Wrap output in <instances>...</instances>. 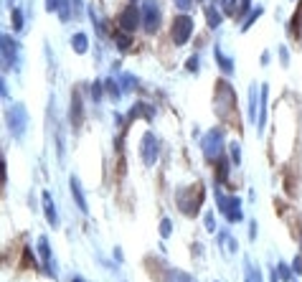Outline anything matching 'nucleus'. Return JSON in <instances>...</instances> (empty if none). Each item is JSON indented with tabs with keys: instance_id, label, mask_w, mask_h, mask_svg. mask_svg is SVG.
<instances>
[{
	"instance_id": "f257e3e1",
	"label": "nucleus",
	"mask_w": 302,
	"mask_h": 282,
	"mask_svg": "<svg viewBox=\"0 0 302 282\" xmlns=\"http://www.w3.org/2000/svg\"><path fill=\"white\" fill-rule=\"evenodd\" d=\"M193 33V18L191 15H178L173 18V26H170V36H173V44L175 46H183Z\"/></svg>"
},
{
	"instance_id": "f03ea898",
	"label": "nucleus",
	"mask_w": 302,
	"mask_h": 282,
	"mask_svg": "<svg viewBox=\"0 0 302 282\" xmlns=\"http://www.w3.org/2000/svg\"><path fill=\"white\" fill-rule=\"evenodd\" d=\"M26 125H28V115H26V107L23 104H15L8 110V130L13 138H20L26 133Z\"/></svg>"
},
{
	"instance_id": "7ed1b4c3",
	"label": "nucleus",
	"mask_w": 302,
	"mask_h": 282,
	"mask_svg": "<svg viewBox=\"0 0 302 282\" xmlns=\"http://www.w3.org/2000/svg\"><path fill=\"white\" fill-rule=\"evenodd\" d=\"M216 201H219V209L226 213V219L231 224H239L241 219H244V213H241V199L239 196H221V191H216Z\"/></svg>"
},
{
	"instance_id": "20e7f679",
	"label": "nucleus",
	"mask_w": 302,
	"mask_h": 282,
	"mask_svg": "<svg viewBox=\"0 0 302 282\" xmlns=\"http://www.w3.org/2000/svg\"><path fill=\"white\" fill-rule=\"evenodd\" d=\"M221 145H224V133H221V130H211V133L203 138V142H201L206 160H219V158H221Z\"/></svg>"
},
{
	"instance_id": "39448f33",
	"label": "nucleus",
	"mask_w": 302,
	"mask_h": 282,
	"mask_svg": "<svg viewBox=\"0 0 302 282\" xmlns=\"http://www.w3.org/2000/svg\"><path fill=\"white\" fill-rule=\"evenodd\" d=\"M143 26L148 33H155L160 28V5L155 0H145L143 5Z\"/></svg>"
},
{
	"instance_id": "423d86ee",
	"label": "nucleus",
	"mask_w": 302,
	"mask_h": 282,
	"mask_svg": "<svg viewBox=\"0 0 302 282\" xmlns=\"http://www.w3.org/2000/svg\"><path fill=\"white\" fill-rule=\"evenodd\" d=\"M143 163L145 165H155L157 163V155H160V142L157 138L152 135V133H145V138H143Z\"/></svg>"
},
{
	"instance_id": "0eeeda50",
	"label": "nucleus",
	"mask_w": 302,
	"mask_h": 282,
	"mask_svg": "<svg viewBox=\"0 0 302 282\" xmlns=\"http://www.w3.org/2000/svg\"><path fill=\"white\" fill-rule=\"evenodd\" d=\"M120 28L125 31V33H132L137 26H140V10L135 8V5H127L122 13H120Z\"/></svg>"
},
{
	"instance_id": "6e6552de",
	"label": "nucleus",
	"mask_w": 302,
	"mask_h": 282,
	"mask_svg": "<svg viewBox=\"0 0 302 282\" xmlns=\"http://www.w3.org/2000/svg\"><path fill=\"white\" fill-rule=\"evenodd\" d=\"M69 188H72V196H74L76 206L86 213V211H89V206H86V199H84V191H81V183H79V178H76V176L69 178Z\"/></svg>"
},
{
	"instance_id": "1a4fd4ad",
	"label": "nucleus",
	"mask_w": 302,
	"mask_h": 282,
	"mask_svg": "<svg viewBox=\"0 0 302 282\" xmlns=\"http://www.w3.org/2000/svg\"><path fill=\"white\" fill-rule=\"evenodd\" d=\"M38 254H41V262H43L46 272L54 275V270H51V247H49V236H38Z\"/></svg>"
},
{
	"instance_id": "9d476101",
	"label": "nucleus",
	"mask_w": 302,
	"mask_h": 282,
	"mask_svg": "<svg viewBox=\"0 0 302 282\" xmlns=\"http://www.w3.org/2000/svg\"><path fill=\"white\" fill-rule=\"evenodd\" d=\"M15 46L18 44L10 36H3V61H5V69H10V61L15 59V51H18Z\"/></svg>"
},
{
	"instance_id": "9b49d317",
	"label": "nucleus",
	"mask_w": 302,
	"mask_h": 282,
	"mask_svg": "<svg viewBox=\"0 0 302 282\" xmlns=\"http://www.w3.org/2000/svg\"><path fill=\"white\" fill-rule=\"evenodd\" d=\"M43 213H46V221H49L51 226L59 224V213H56V206H54L51 193H43Z\"/></svg>"
},
{
	"instance_id": "f8f14e48",
	"label": "nucleus",
	"mask_w": 302,
	"mask_h": 282,
	"mask_svg": "<svg viewBox=\"0 0 302 282\" xmlns=\"http://www.w3.org/2000/svg\"><path fill=\"white\" fill-rule=\"evenodd\" d=\"M254 117H257V86L251 84V89H249V122H254Z\"/></svg>"
},
{
	"instance_id": "ddd939ff",
	"label": "nucleus",
	"mask_w": 302,
	"mask_h": 282,
	"mask_svg": "<svg viewBox=\"0 0 302 282\" xmlns=\"http://www.w3.org/2000/svg\"><path fill=\"white\" fill-rule=\"evenodd\" d=\"M72 46H74L76 54H84L86 51V36L84 33H76L74 38H72Z\"/></svg>"
},
{
	"instance_id": "4468645a",
	"label": "nucleus",
	"mask_w": 302,
	"mask_h": 282,
	"mask_svg": "<svg viewBox=\"0 0 302 282\" xmlns=\"http://www.w3.org/2000/svg\"><path fill=\"white\" fill-rule=\"evenodd\" d=\"M206 18H208V26H211V28H219V23H221V13H219L216 8H208V10H206Z\"/></svg>"
},
{
	"instance_id": "2eb2a0df",
	"label": "nucleus",
	"mask_w": 302,
	"mask_h": 282,
	"mask_svg": "<svg viewBox=\"0 0 302 282\" xmlns=\"http://www.w3.org/2000/svg\"><path fill=\"white\" fill-rule=\"evenodd\" d=\"M239 147H241L239 142H231V145H228V155H231V163H234V165H241V150H239Z\"/></svg>"
},
{
	"instance_id": "dca6fc26",
	"label": "nucleus",
	"mask_w": 302,
	"mask_h": 282,
	"mask_svg": "<svg viewBox=\"0 0 302 282\" xmlns=\"http://www.w3.org/2000/svg\"><path fill=\"white\" fill-rule=\"evenodd\" d=\"M216 61L221 64V69L226 71V74H231V71H234V61H228L226 56L221 54V49H216Z\"/></svg>"
},
{
	"instance_id": "f3484780",
	"label": "nucleus",
	"mask_w": 302,
	"mask_h": 282,
	"mask_svg": "<svg viewBox=\"0 0 302 282\" xmlns=\"http://www.w3.org/2000/svg\"><path fill=\"white\" fill-rule=\"evenodd\" d=\"M277 272H280V277H282L285 282H290V280H292V275H295V270H290L285 262H280V265H277Z\"/></svg>"
},
{
	"instance_id": "a211bd4d",
	"label": "nucleus",
	"mask_w": 302,
	"mask_h": 282,
	"mask_svg": "<svg viewBox=\"0 0 302 282\" xmlns=\"http://www.w3.org/2000/svg\"><path fill=\"white\" fill-rule=\"evenodd\" d=\"M170 234H173V221H170V219H162V221H160V236L168 239Z\"/></svg>"
},
{
	"instance_id": "6ab92c4d",
	"label": "nucleus",
	"mask_w": 302,
	"mask_h": 282,
	"mask_svg": "<svg viewBox=\"0 0 302 282\" xmlns=\"http://www.w3.org/2000/svg\"><path fill=\"white\" fill-rule=\"evenodd\" d=\"M203 224H206V231H208V234H214V231H216V219H214V211H206V216H203Z\"/></svg>"
},
{
	"instance_id": "aec40b11",
	"label": "nucleus",
	"mask_w": 302,
	"mask_h": 282,
	"mask_svg": "<svg viewBox=\"0 0 302 282\" xmlns=\"http://www.w3.org/2000/svg\"><path fill=\"white\" fill-rule=\"evenodd\" d=\"M114 41H117V46H120L122 51H127V49H130V44H132V38H130V36H125V33H117V36H114Z\"/></svg>"
},
{
	"instance_id": "412c9836",
	"label": "nucleus",
	"mask_w": 302,
	"mask_h": 282,
	"mask_svg": "<svg viewBox=\"0 0 302 282\" xmlns=\"http://www.w3.org/2000/svg\"><path fill=\"white\" fill-rule=\"evenodd\" d=\"M13 28H15V31H20V28H23V15H20V10H15V13H13Z\"/></svg>"
},
{
	"instance_id": "4be33fe9",
	"label": "nucleus",
	"mask_w": 302,
	"mask_h": 282,
	"mask_svg": "<svg viewBox=\"0 0 302 282\" xmlns=\"http://www.w3.org/2000/svg\"><path fill=\"white\" fill-rule=\"evenodd\" d=\"M221 3H224V13H228V15H231V13H234V5H236V0H221Z\"/></svg>"
},
{
	"instance_id": "5701e85b",
	"label": "nucleus",
	"mask_w": 302,
	"mask_h": 282,
	"mask_svg": "<svg viewBox=\"0 0 302 282\" xmlns=\"http://www.w3.org/2000/svg\"><path fill=\"white\" fill-rule=\"evenodd\" d=\"M292 270H295V275H302V257H295V262H292Z\"/></svg>"
},
{
	"instance_id": "b1692460",
	"label": "nucleus",
	"mask_w": 302,
	"mask_h": 282,
	"mask_svg": "<svg viewBox=\"0 0 302 282\" xmlns=\"http://www.w3.org/2000/svg\"><path fill=\"white\" fill-rule=\"evenodd\" d=\"M262 107H267V89H262ZM259 125H264V112H262V120Z\"/></svg>"
},
{
	"instance_id": "393cba45",
	"label": "nucleus",
	"mask_w": 302,
	"mask_h": 282,
	"mask_svg": "<svg viewBox=\"0 0 302 282\" xmlns=\"http://www.w3.org/2000/svg\"><path fill=\"white\" fill-rule=\"evenodd\" d=\"M191 3H193V0H175V5H178L180 10H188V8H191Z\"/></svg>"
},
{
	"instance_id": "a878e982",
	"label": "nucleus",
	"mask_w": 302,
	"mask_h": 282,
	"mask_svg": "<svg viewBox=\"0 0 302 282\" xmlns=\"http://www.w3.org/2000/svg\"><path fill=\"white\" fill-rule=\"evenodd\" d=\"M188 71H198V59H188Z\"/></svg>"
},
{
	"instance_id": "bb28decb",
	"label": "nucleus",
	"mask_w": 302,
	"mask_h": 282,
	"mask_svg": "<svg viewBox=\"0 0 302 282\" xmlns=\"http://www.w3.org/2000/svg\"><path fill=\"white\" fill-rule=\"evenodd\" d=\"M69 282H84V280H81L79 275H74V277H72V280H69Z\"/></svg>"
},
{
	"instance_id": "cd10ccee",
	"label": "nucleus",
	"mask_w": 302,
	"mask_h": 282,
	"mask_svg": "<svg viewBox=\"0 0 302 282\" xmlns=\"http://www.w3.org/2000/svg\"><path fill=\"white\" fill-rule=\"evenodd\" d=\"M300 247H302V231H300Z\"/></svg>"
}]
</instances>
